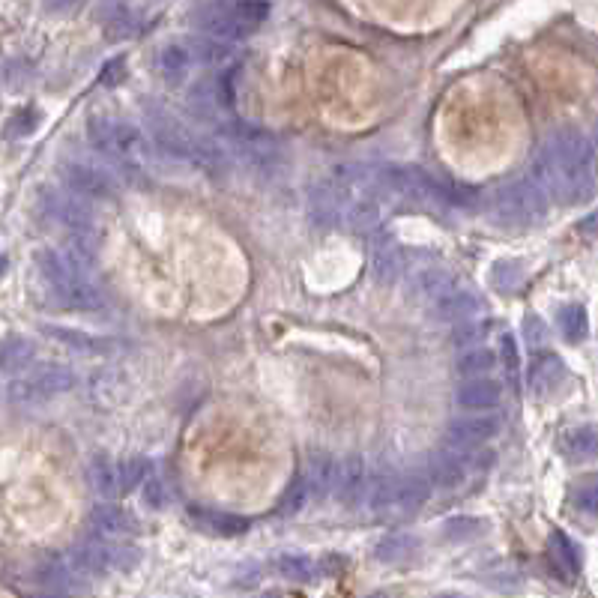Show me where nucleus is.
I'll return each instance as SVG.
<instances>
[{
	"instance_id": "5701e85b",
	"label": "nucleus",
	"mask_w": 598,
	"mask_h": 598,
	"mask_svg": "<svg viewBox=\"0 0 598 598\" xmlns=\"http://www.w3.org/2000/svg\"><path fill=\"white\" fill-rule=\"evenodd\" d=\"M36 581L48 587L51 593H66L75 584V569L63 557H45L36 569Z\"/></svg>"
},
{
	"instance_id": "37998d69",
	"label": "nucleus",
	"mask_w": 598,
	"mask_h": 598,
	"mask_svg": "<svg viewBox=\"0 0 598 598\" xmlns=\"http://www.w3.org/2000/svg\"><path fill=\"white\" fill-rule=\"evenodd\" d=\"M598 506V491L596 485H584V488H578V494H575V509H581V512H587V515H593Z\"/></svg>"
},
{
	"instance_id": "f704fd0d",
	"label": "nucleus",
	"mask_w": 598,
	"mask_h": 598,
	"mask_svg": "<svg viewBox=\"0 0 598 598\" xmlns=\"http://www.w3.org/2000/svg\"><path fill=\"white\" fill-rule=\"evenodd\" d=\"M563 449H566L572 458H593V455H596V428H593V425H584V428L569 431L566 440H563Z\"/></svg>"
},
{
	"instance_id": "a211bd4d",
	"label": "nucleus",
	"mask_w": 598,
	"mask_h": 598,
	"mask_svg": "<svg viewBox=\"0 0 598 598\" xmlns=\"http://www.w3.org/2000/svg\"><path fill=\"white\" fill-rule=\"evenodd\" d=\"M87 485L96 497L114 500L120 497V479H117V464L108 455H93L87 464Z\"/></svg>"
},
{
	"instance_id": "a878e982",
	"label": "nucleus",
	"mask_w": 598,
	"mask_h": 598,
	"mask_svg": "<svg viewBox=\"0 0 598 598\" xmlns=\"http://www.w3.org/2000/svg\"><path fill=\"white\" fill-rule=\"evenodd\" d=\"M186 48L192 54V63L198 60L204 66H225L231 60V42H222V39H213V36L189 39Z\"/></svg>"
},
{
	"instance_id": "7c9ffc66",
	"label": "nucleus",
	"mask_w": 598,
	"mask_h": 598,
	"mask_svg": "<svg viewBox=\"0 0 598 598\" xmlns=\"http://www.w3.org/2000/svg\"><path fill=\"white\" fill-rule=\"evenodd\" d=\"M413 551H416V539L401 536V533H392V536L380 539L377 548H374V554H377L380 563H401V560H407Z\"/></svg>"
},
{
	"instance_id": "393cba45",
	"label": "nucleus",
	"mask_w": 598,
	"mask_h": 598,
	"mask_svg": "<svg viewBox=\"0 0 598 598\" xmlns=\"http://www.w3.org/2000/svg\"><path fill=\"white\" fill-rule=\"evenodd\" d=\"M36 356V344L27 341V338H18V335H9V338H0V371L3 374H12V371H21L33 362Z\"/></svg>"
},
{
	"instance_id": "b1692460",
	"label": "nucleus",
	"mask_w": 598,
	"mask_h": 598,
	"mask_svg": "<svg viewBox=\"0 0 598 598\" xmlns=\"http://www.w3.org/2000/svg\"><path fill=\"white\" fill-rule=\"evenodd\" d=\"M156 69H159V75H162L165 81H183V78L189 75V69H192V54H189V48L180 45V42L165 45V48L159 51V57H156Z\"/></svg>"
},
{
	"instance_id": "423d86ee",
	"label": "nucleus",
	"mask_w": 598,
	"mask_h": 598,
	"mask_svg": "<svg viewBox=\"0 0 598 598\" xmlns=\"http://www.w3.org/2000/svg\"><path fill=\"white\" fill-rule=\"evenodd\" d=\"M545 210H548V195L533 183V177L512 180L509 186H503L491 195L494 219L509 228H527V225L539 222L545 216Z\"/></svg>"
},
{
	"instance_id": "c9c22d12",
	"label": "nucleus",
	"mask_w": 598,
	"mask_h": 598,
	"mask_svg": "<svg viewBox=\"0 0 598 598\" xmlns=\"http://www.w3.org/2000/svg\"><path fill=\"white\" fill-rule=\"evenodd\" d=\"M150 473V464L147 458L135 455V458H126L117 464V479H120V494H129L135 485H141V479Z\"/></svg>"
},
{
	"instance_id": "cd10ccee",
	"label": "nucleus",
	"mask_w": 598,
	"mask_h": 598,
	"mask_svg": "<svg viewBox=\"0 0 598 598\" xmlns=\"http://www.w3.org/2000/svg\"><path fill=\"white\" fill-rule=\"evenodd\" d=\"M566 368H563V359L560 356H542L539 362H533L530 368V389L536 395H545L551 392L560 380H563Z\"/></svg>"
},
{
	"instance_id": "aec40b11",
	"label": "nucleus",
	"mask_w": 598,
	"mask_h": 598,
	"mask_svg": "<svg viewBox=\"0 0 598 598\" xmlns=\"http://www.w3.org/2000/svg\"><path fill=\"white\" fill-rule=\"evenodd\" d=\"M90 527L99 533V536H123V533H132L135 530V518L120 509V506H111V503H99L93 506L90 512Z\"/></svg>"
},
{
	"instance_id": "ea45409f",
	"label": "nucleus",
	"mask_w": 598,
	"mask_h": 598,
	"mask_svg": "<svg viewBox=\"0 0 598 598\" xmlns=\"http://www.w3.org/2000/svg\"><path fill=\"white\" fill-rule=\"evenodd\" d=\"M521 279H524L521 267H518V264H506V261H500V264L494 267V273H491V282H494V288H500V291H515V288L521 285Z\"/></svg>"
},
{
	"instance_id": "39448f33",
	"label": "nucleus",
	"mask_w": 598,
	"mask_h": 598,
	"mask_svg": "<svg viewBox=\"0 0 598 598\" xmlns=\"http://www.w3.org/2000/svg\"><path fill=\"white\" fill-rule=\"evenodd\" d=\"M219 141L228 150L231 162H240V165H246L252 171H261V174H273L285 162L279 141L267 129H261L255 123H246V120L219 123Z\"/></svg>"
},
{
	"instance_id": "6e6552de",
	"label": "nucleus",
	"mask_w": 598,
	"mask_h": 598,
	"mask_svg": "<svg viewBox=\"0 0 598 598\" xmlns=\"http://www.w3.org/2000/svg\"><path fill=\"white\" fill-rule=\"evenodd\" d=\"M75 386V374L63 365H48L39 368L27 377H18L6 386V398L18 407H33V404H45L57 395H66Z\"/></svg>"
},
{
	"instance_id": "e433bc0d",
	"label": "nucleus",
	"mask_w": 598,
	"mask_h": 598,
	"mask_svg": "<svg viewBox=\"0 0 598 598\" xmlns=\"http://www.w3.org/2000/svg\"><path fill=\"white\" fill-rule=\"evenodd\" d=\"M557 320H560V329L569 341H581L587 335V311L581 305H566Z\"/></svg>"
},
{
	"instance_id": "2f4dec72",
	"label": "nucleus",
	"mask_w": 598,
	"mask_h": 598,
	"mask_svg": "<svg viewBox=\"0 0 598 598\" xmlns=\"http://www.w3.org/2000/svg\"><path fill=\"white\" fill-rule=\"evenodd\" d=\"M228 9L246 24V27H258V24H264L267 18H270V12H273V6H270V0H228Z\"/></svg>"
},
{
	"instance_id": "c03bdc74",
	"label": "nucleus",
	"mask_w": 598,
	"mask_h": 598,
	"mask_svg": "<svg viewBox=\"0 0 598 598\" xmlns=\"http://www.w3.org/2000/svg\"><path fill=\"white\" fill-rule=\"evenodd\" d=\"M123 72H126V60H123V57H114V60L102 69L99 81H102L105 87H114V84L123 81Z\"/></svg>"
},
{
	"instance_id": "72a5a7b5",
	"label": "nucleus",
	"mask_w": 598,
	"mask_h": 598,
	"mask_svg": "<svg viewBox=\"0 0 598 598\" xmlns=\"http://www.w3.org/2000/svg\"><path fill=\"white\" fill-rule=\"evenodd\" d=\"M198 518H201V524H204L210 533H219V536H240V533H246V527H249L246 518H240V515H225V512H204V515H198Z\"/></svg>"
},
{
	"instance_id": "f03ea898",
	"label": "nucleus",
	"mask_w": 598,
	"mask_h": 598,
	"mask_svg": "<svg viewBox=\"0 0 598 598\" xmlns=\"http://www.w3.org/2000/svg\"><path fill=\"white\" fill-rule=\"evenodd\" d=\"M150 132H153V141L156 147L177 159V162H186L198 171H207V174H219L231 165V156L228 150L222 147L219 138H210V135H201L189 126H183L180 120H174L171 114L165 111H153L150 114Z\"/></svg>"
},
{
	"instance_id": "9d476101",
	"label": "nucleus",
	"mask_w": 598,
	"mask_h": 598,
	"mask_svg": "<svg viewBox=\"0 0 598 598\" xmlns=\"http://www.w3.org/2000/svg\"><path fill=\"white\" fill-rule=\"evenodd\" d=\"M60 180L69 192H75L87 201H105L117 192V180H114L111 171H105L93 162H81V159L63 162Z\"/></svg>"
},
{
	"instance_id": "bb28decb",
	"label": "nucleus",
	"mask_w": 598,
	"mask_h": 598,
	"mask_svg": "<svg viewBox=\"0 0 598 598\" xmlns=\"http://www.w3.org/2000/svg\"><path fill=\"white\" fill-rule=\"evenodd\" d=\"M413 288H416V294H419L422 299H428V302H437V299L443 297V294H449V291L455 288V276H452V273H446L443 267H428V270L416 273V279H413Z\"/></svg>"
},
{
	"instance_id": "f257e3e1",
	"label": "nucleus",
	"mask_w": 598,
	"mask_h": 598,
	"mask_svg": "<svg viewBox=\"0 0 598 598\" xmlns=\"http://www.w3.org/2000/svg\"><path fill=\"white\" fill-rule=\"evenodd\" d=\"M596 150L593 138L578 129L554 132L533 156V183L560 201H584L593 192Z\"/></svg>"
},
{
	"instance_id": "f8f14e48",
	"label": "nucleus",
	"mask_w": 598,
	"mask_h": 598,
	"mask_svg": "<svg viewBox=\"0 0 598 598\" xmlns=\"http://www.w3.org/2000/svg\"><path fill=\"white\" fill-rule=\"evenodd\" d=\"M497 434H500V419L488 416V413L461 416L449 425V443L461 446V449H479L488 440H494Z\"/></svg>"
},
{
	"instance_id": "0eeeda50",
	"label": "nucleus",
	"mask_w": 598,
	"mask_h": 598,
	"mask_svg": "<svg viewBox=\"0 0 598 598\" xmlns=\"http://www.w3.org/2000/svg\"><path fill=\"white\" fill-rule=\"evenodd\" d=\"M431 494V485L419 476H389L380 479L371 488V512L380 518H398V515H413Z\"/></svg>"
},
{
	"instance_id": "6ab92c4d",
	"label": "nucleus",
	"mask_w": 598,
	"mask_h": 598,
	"mask_svg": "<svg viewBox=\"0 0 598 598\" xmlns=\"http://www.w3.org/2000/svg\"><path fill=\"white\" fill-rule=\"evenodd\" d=\"M308 216H311V225H317V228H338V195H335L332 180L311 189Z\"/></svg>"
},
{
	"instance_id": "ddd939ff",
	"label": "nucleus",
	"mask_w": 598,
	"mask_h": 598,
	"mask_svg": "<svg viewBox=\"0 0 598 598\" xmlns=\"http://www.w3.org/2000/svg\"><path fill=\"white\" fill-rule=\"evenodd\" d=\"M335 476H338V458L326 452H314L299 479L305 482L308 500H323L335 491Z\"/></svg>"
},
{
	"instance_id": "473e14b6",
	"label": "nucleus",
	"mask_w": 598,
	"mask_h": 598,
	"mask_svg": "<svg viewBox=\"0 0 598 598\" xmlns=\"http://www.w3.org/2000/svg\"><path fill=\"white\" fill-rule=\"evenodd\" d=\"M273 566H276V572H279L282 578H291V581H299V584H308V581H314V575H317L314 563L305 560V557H297V554H282V557H276Z\"/></svg>"
},
{
	"instance_id": "412c9836",
	"label": "nucleus",
	"mask_w": 598,
	"mask_h": 598,
	"mask_svg": "<svg viewBox=\"0 0 598 598\" xmlns=\"http://www.w3.org/2000/svg\"><path fill=\"white\" fill-rule=\"evenodd\" d=\"M371 270H374V276H377L380 282H386V285L398 282V279L407 273L404 252H401L392 240L377 243V246H374V258H371Z\"/></svg>"
},
{
	"instance_id": "4be33fe9",
	"label": "nucleus",
	"mask_w": 598,
	"mask_h": 598,
	"mask_svg": "<svg viewBox=\"0 0 598 598\" xmlns=\"http://www.w3.org/2000/svg\"><path fill=\"white\" fill-rule=\"evenodd\" d=\"M42 332L60 344H66L69 350L81 353V356H99L108 350V341L96 338V335H87L81 329H69V326H42Z\"/></svg>"
},
{
	"instance_id": "c756f323",
	"label": "nucleus",
	"mask_w": 598,
	"mask_h": 598,
	"mask_svg": "<svg viewBox=\"0 0 598 598\" xmlns=\"http://www.w3.org/2000/svg\"><path fill=\"white\" fill-rule=\"evenodd\" d=\"M494 365H497L494 350H488V347H482V344L473 347V350H464V353L458 356V362H455V368H458L461 377H482V374L494 371Z\"/></svg>"
},
{
	"instance_id": "79ce46f5",
	"label": "nucleus",
	"mask_w": 598,
	"mask_h": 598,
	"mask_svg": "<svg viewBox=\"0 0 598 598\" xmlns=\"http://www.w3.org/2000/svg\"><path fill=\"white\" fill-rule=\"evenodd\" d=\"M500 350H503V365H506V371H509V377L515 380L518 377V347H515V338L512 335H503L500 338Z\"/></svg>"
},
{
	"instance_id": "c85d7f7f",
	"label": "nucleus",
	"mask_w": 598,
	"mask_h": 598,
	"mask_svg": "<svg viewBox=\"0 0 598 598\" xmlns=\"http://www.w3.org/2000/svg\"><path fill=\"white\" fill-rule=\"evenodd\" d=\"M551 560L557 563V569L563 575H578L581 572L578 548H575V542L563 530H554V536H551Z\"/></svg>"
},
{
	"instance_id": "1a4fd4ad",
	"label": "nucleus",
	"mask_w": 598,
	"mask_h": 598,
	"mask_svg": "<svg viewBox=\"0 0 598 598\" xmlns=\"http://www.w3.org/2000/svg\"><path fill=\"white\" fill-rule=\"evenodd\" d=\"M39 210L45 219L63 225L66 231H87L96 222L93 207L87 204V198L75 195V192H60V189H42L39 192Z\"/></svg>"
},
{
	"instance_id": "dca6fc26",
	"label": "nucleus",
	"mask_w": 598,
	"mask_h": 598,
	"mask_svg": "<svg viewBox=\"0 0 598 598\" xmlns=\"http://www.w3.org/2000/svg\"><path fill=\"white\" fill-rule=\"evenodd\" d=\"M431 305H434V317H437V320H446V323L473 320L476 314L485 311V302H482L479 294H473V291H461L458 285H455L449 294H443L437 302H431Z\"/></svg>"
},
{
	"instance_id": "7ed1b4c3",
	"label": "nucleus",
	"mask_w": 598,
	"mask_h": 598,
	"mask_svg": "<svg viewBox=\"0 0 598 598\" xmlns=\"http://www.w3.org/2000/svg\"><path fill=\"white\" fill-rule=\"evenodd\" d=\"M87 141L93 144L96 153H102L111 165H117L126 174L147 171L156 159V150L147 141V135L138 126L123 123V120L93 117L87 123Z\"/></svg>"
},
{
	"instance_id": "4468645a",
	"label": "nucleus",
	"mask_w": 598,
	"mask_h": 598,
	"mask_svg": "<svg viewBox=\"0 0 598 598\" xmlns=\"http://www.w3.org/2000/svg\"><path fill=\"white\" fill-rule=\"evenodd\" d=\"M500 398H503V386L497 380H491L488 374L467 377L455 392V404L464 410H491L500 404Z\"/></svg>"
},
{
	"instance_id": "f3484780",
	"label": "nucleus",
	"mask_w": 598,
	"mask_h": 598,
	"mask_svg": "<svg viewBox=\"0 0 598 598\" xmlns=\"http://www.w3.org/2000/svg\"><path fill=\"white\" fill-rule=\"evenodd\" d=\"M365 458L362 455H347L344 461H338V476H335V497L347 506L359 503L362 500V491H365Z\"/></svg>"
},
{
	"instance_id": "58836bf2",
	"label": "nucleus",
	"mask_w": 598,
	"mask_h": 598,
	"mask_svg": "<svg viewBox=\"0 0 598 598\" xmlns=\"http://www.w3.org/2000/svg\"><path fill=\"white\" fill-rule=\"evenodd\" d=\"M141 500H144V506L153 509V512L165 509V485H162L159 476L147 473V476L141 479Z\"/></svg>"
},
{
	"instance_id": "a19ab883",
	"label": "nucleus",
	"mask_w": 598,
	"mask_h": 598,
	"mask_svg": "<svg viewBox=\"0 0 598 598\" xmlns=\"http://www.w3.org/2000/svg\"><path fill=\"white\" fill-rule=\"evenodd\" d=\"M308 503H311V500H308L305 482L297 479V482H291V488H288L285 497H282V512H285V515H297V512H302Z\"/></svg>"
},
{
	"instance_id": "9b49d317",
	"label": "nucleus",
	"mask_w": 598,
	"mask_h": 598,
	"mask_svg": "<svg viewBox=\"0 0 598 598\" xmlns=\"http://www.w3.org/2000/svg\"><path fill=\"white\" fill-rule=\"evenodd\" d=\"M195 21H198V27H201L207 36L222 39V42H237V39H243V36L252 33V27H246V24L228 9V3H207V6H201V9L195 12Z\"/></svg>"
},
{
	"instance_id": "2eb2a0df",
	"label": "nucleus",
	"mask_w": 598,
	"mask_h": 598,
	"mask_svg": "<svg viewBox=\"0 0 598 598\" xmlns=\"http://www.w3.org/2000/svg\"><path fill=\"white\" fill-rule=\"evenodd\" d=\"M66 560L75 569V575H105L114 566V548L102 539H87L75 545Z\"/></svg>"
},
{
	"instance_id": "a18cd8bd",
	"label": "nucleus",
	"mask_w": 598,
	"mask_h": 598,
	"mask_svg": "<svg viewBox=\"0 0 598 598\" xmlns=\"http://www.w3.org/2000/svg\"><path fill=\"white\" fill-rule=\"evenodd\" d=\"M524 329H527V335H530V341H533V344H542V341H545V323H542L536 314H530V317H527Z\"/></svg>"
},
{
	"instance_id": "4c0bfd02",
	"label": "nucleus",
	"mask_w": 598,
	"mask_h": 598,
	"mask_svg": "<svg viewBox=\"0 0 598 598\" xmlns=\"http://www.w3.org/2000/svg\"><path fill=\"white\" fill-rule=\"evenodd\" d=\"M485 332H488V323H479L476 317H473V320H461V323L455 326L452 344H455V347H470V344H482Z\"/></svg>"
},
{
	"instance_id": "20e7f679",
	"label": "nucleus",
	"mask_w": 598,
	"mask_h": 598,
	"mask_svg": "<svg viewBox=\"0 0 598 598\" xmlns=\"http://www.w3.org/2000/svg\"><path fill=\"white\" fill-rule=\"evenodd\" d=\"M377 183L389 198H407L422 207H470L473 198L461 195V189L431 177L413 165H383L377 168Z\"/></svg>"
}]
</instances>
